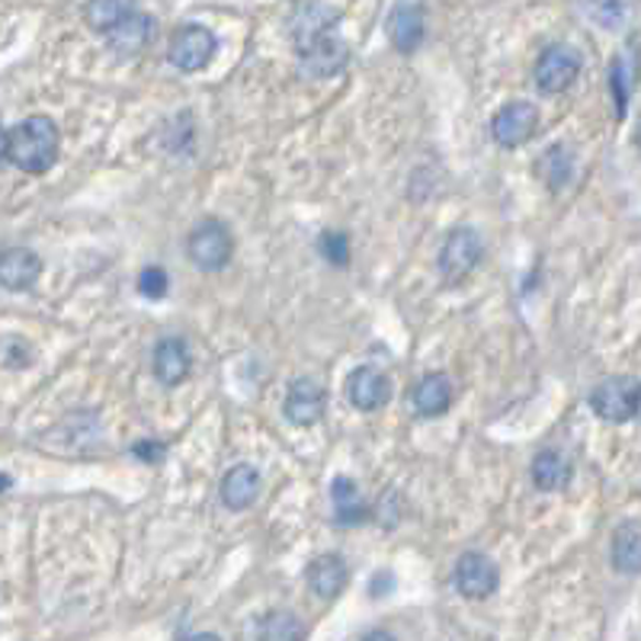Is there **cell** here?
Segmentation results:
<instances>
[{
	"instance_id": "cell-1",
	"label": "cell",
	"mask_w": 641,
	"mask_h": 641,
	"mask_svg": "<svg viewBox=\"0 0 641 641\" xmlns=\"http://www.w3.org/2000/svg\"><path fill=\"white\" fill-rule=\"evenodd\" d=\"M62 152V132L48 115H26L3 135V157L23 174H48Z\"/></svg>"
},
{
	"instance_id": "cell-2",
	"label": "cell",
	"mask_w": 641,
	"mask_h": 641,
	"mask_svg": "<svg viewBox=\"0 0 641 641\" xmlns=\"http://www.w3.org/2000/svg\"><path fill=\"white\" fill-rule=\"evenodd\" d=\"M187 254L192 264L206 273H219L231 264L234 257V237L228 231L225 222L219 219H206L189 231L187 237Z\"/></svg>"
},
{
	"instance_id": "cell-3",
	"label": "cell",
	"mask_w": 641,
	"mask_h": 641,
	"mask_svg": "<svg viewBox=\"0 0 641 641\" xmlns=\"http://www.w3.org/2000/svg\"><path fill=\"white\" fill-rule=\"evenodd\" d=\"M639 401L641 385L632 376L604 378L590 391V408L606 423H626V420L639 417Z\"/></svg>"
},
{
	"instance_id": "cell-4",
	"label": "cell",
	"mask_w": 641,
	"mask_h": 641,
	"mask_svg": "<svg viewBox=\"0 0 641 641\" xmlns=\"http://www.w3.org/2000/svg\"><path fill=\"white\" fill-rule=\"evenodd\" d=\"M219 52V36L209 30V26H199V23H187L184 30H177L170 38V48H167V58L177 71H206L209 62L215 58Z\"/></svg>"
},
{
	"instance_id": "cell-5",
	"label": "cell",
	"mask_w": 641,
	"mask_h": 641,
	"mask_svg": "<svg viewBox=\"0 0 641 641\" xmlns=\"http://www.w3.org/2000/svg\"><path fill=\"white\" fill-rule=\"evenodd\" d=\"M485 257V241L475 228H455L443 241L440 251V273L446 283H462L468 279Z\"/></svg>"
},
{
	"instance_id": "cell-6",
	"label": "cell",
	"mask_w": 641,
	"mask_h": 641,
	"mask_svg": "<svg viewBox=\"0 0 641 641\" xmlns=\"http://www.w3.org/2000/svg\"><path fill=\"white\" fill-rule=\"evenodd\" d=\"M539 132V107L529 100H513L490 119V139L500 148H520Z\"/></svg>"
},
{
	"instance_id": "cell-7",
	"label": "cell",
	"mask_w": 641,
	"mask_h": 641,
	"mask_svg": "<svg viewBox=\"0 0 641 641\" xmlns=\"http://www.w3.org/2000/svg\"><path fill=\"white\" fill-rule=\"evenodd\" d=\"M455 590L465 597V600H488L494 597V590L500 587V571L490 562L488 555L482 552H465L458 562H455Z\"/></svg>"
},
{
	"instance_id": "cell-8",
	"label": "cell",
	"mask_w": 641,
	"mask_h": 641,
	"mask_svg": "<svg viewBox=\"0 0 641 641\" xmlns=\"http://www.w3.org/2000/svg\"><path fill=\"white\" fill-rule=\"evenodd\" d=\"M581 75V55L567 45H549L535 62V87L542 93H565Z\"/></svg>"
},
{
	"instance_id": "cell-9",
	"label": "cell",
	"mask_w": 641,
	"mask_h": 641,
	"mask_svg": "<svg viewBox=\"0 0 641 641\" xmlns=\"http://www.w3.org/2000/svg\"><path fill=\"white\" fill-rule=\"evenodd\" d=\"M340 23V10H334L331 3L324 0H305L296 7L292 20H289V30L296 38V48L302 52L308 45H314L318 38L331 36L334 26Z\"/></svg>"
},
{
	"instance_id": "cell-10",
	"label": "cell",
	"mask_w": 641,
	"mask_h": 641,
	"mask_svg": "<svg viewBox=\"0 0 641 641\" xmlns=\"http://www.w3.org/2000/svg\"><path fill=\"white\" fill-rule=\"evenodd\" d=\"M346 398L356 411H378L391 398V382L376 366H360L346 378Z\"/></svg>"
},
{
	"instance_id": "cell-11",
	"label": "cell",
	"mask_w": 641,
	"mask_h": 641,
	"mask_svg": "<svg viewBox=\"0 0 641 641\" xmlns=\"http://www.w3.org/2000/svg\"><path fill=\"white\" fill-rule=\"evenodd\" d=\"M346 62H350V48H346V42L334 36V33H331V36L318 38L314 45H308V48L299 52L302 75L318 77V80L340 75V71L346 68Z\"/></svg>"
},
{
	"instance_id": "cell-12",
	"label": "cell",
	"mask_w": 641,
	"mask_h": 641,
	"mask_svg": "<svg viewBox=\"0 0 641 641\" xmlns=\"http://www.w3.org/2000/svg\"><path fill=\"white\" fill-rule=\"evenodd\" d=\"M324 388L311 378H296L289 385V395H286V405H283V415L289 417V423L296 427H314L321 417H324Z\"/></svg>"
},
{
	"instance_id": "cell-13",
	"label": "cell",
	"mask_w": 641,
	"mask_h": 641,
	"mask_svg": "<svg viewBox=\"0 0 641 641\" xmlns=\"http://www.w3.org/2000/svg\"><path fill=\"white\" fill-rule=\"evenodd\" d=\"M423 33H427L423 7H420V3H411V0L395 3V10H391V16H388V36H391V45H395L401 55H411V52L420 48Z\"/></svg>"
},
{
	"instance_id": "cell-14",
	"label": "cell",
	"mask_w": 641,
	"mask_h": 641,
	"mask_svg": "<svg viewBox=\"0 0 641 641\" xmlns=\"http://www.w3.org/2000/svg\"><path fill=\"white\" fill-rule=\"evenodd\" d=\"M305 581L318 600H338L350 584V567L340 555H318L311 565L305 567Z\"/></svg>"
},
{
	"instance_id": "cell-15",
	"label": "cell",
	"mask_w": 641,
	"mask_h": 641,
	"mask_svg": "<svg viewBox=\"0 0 641 641\" xmlns=\"http://www.w3.org/2000/svg\"><path fill=\"white\" fill-rule=\"evenodd\" d=\"M192 369V356H189L187 340L164 338L154 350V378L167 388H177Z\"/></svg>"
},
{
	"instance_id": "cell-16",
	"label": "cell",
	"mask_w": 641,
	"mask_h": 641,
	"mask_svg": "<svg viewBox=\"0 0 641 641\" xmlns=\"http://www.w3.org/2000/svg\"><path fill=\"white\" fill-rule=\"evenodd\" d=\"M154 36V20L148 13H142V10H132L115 30L107 33V42H110V48H113L115 55H139V52H145L148 48V42Z\"/></svg>"
},
{
	"instance_id": "cell-17",
	"label": "cell",
	"mask_w": 641,
	"mask_h": 641,
	"mask_svg": "<svg viewBox=\"0 0 641 641\" xmlns=\"http://www.w3.org/2000/svg\"><path fill=\"white\" fill-rule=\"evenodd\" d=\"M38 273H42V261H38L36 251H30V247H10L3 254V261H0V283L10 292L33 289Z\"/></svg>"
},
{
	"instance_id": "cell-18",
	"label": "cell",
	"mask_w": 641,
	"mask_h": 641,
	"mask_svg": "<svg viewBox=\"0 0 641 641\" xmlns=\"http://www.w3.org/2000/svg\"><path fill=\"white\" fill-rule=\"evenodd\" d=\"M411 401L420 417H443L453 408V382L443 373H430L415 385Z\"/></svg>"
},
{
	"instance_id": "cell-19",
	"label": "cell",
	"mask_w": 641,
	"mask_h": 641,
	"mask_svg": "<svg viewBox=\"0 0 641 641\" xmlns=\"http://www.w3.org/2000/svg\"><path fill=\"white\" fill-rule=\"evenodd\" d=\"M261 497V472L254 465H234L222 478V504L228 510H247Z\"/></svg>"
},
{
	"instance_id": "cell-20",
	"label": "cell",
	"mask_w": 641,
	"mask_h": 641,
	"mask_svg": "<svg viewBox=\"0 0 641 641\" xmlns=\"http://www.w3.org/2000/svg\"><path fill=\"white\" fill-rule=\"evenodd\" d=\"M331 500H334V523L338 527H356L369 517V507L360 494V485L346 475L331 482Z\"/></svg>"
},
{
	"instance_id": "cell-21",
	"label": "cell",
	"mask_w": 641,
	"mask_h": 641,
	"mask_svg": "<svg viewBox=\"0 0 641 641\" xmlns=\"http://www.w3.org/2000/svg\"><path fill=\"white\" fill-rule=\"evenodd\" d=\"M571 475H574V468H571L567 455L559 450H542L532 458V485L539 490H549V494L565 490L571 485Z\"/></svg>"
},
{
	"instance_id": "cell-22",
	"label": "cell",
	"mask_w": 641,
	"mask_h": 641,
	"mask_svg": "<svg viewBox=\"0 0 641 641\" xmlns=\"http://www.w3.org/2000/svg\"><path fill=\"white\" fill-rule=\"evenodd\" d=\"M612 567L619 574H641V523H622L616 529Z\"/></svg>"
},
{
	"instance_id": "cell-23",
	"label": "cell",
	"mask_w": 641,
	"mask_h": 641,
	"mask_svg": "<svg viewBox=\"0 0 641 641\" xmlns=\"http://www.w3.org/2000/svg\"><path fill=\"white\" fill-rule=\"evenodd\" d=\"M132 10H139L135 7V0H87V7H84V20H87V26L93 30V33H100V36H107L110 30H115Z\"/></svg>"
},
{
	"instance_id": "cell-24",
	"label": "cell",
	"mask_w": 641,
	"mask_h": 641,
	"mask_svg": "<svg viewBox=\"0 0 641 641\" xmlns=\"http://www.w3.org/2000/svg\"><path fill=\"white\" fill-rule=\"evenodd\" d=\"M571 170H574V157H571V148H565V145H552L549 152L542 154V161H539L542 180L549 184V189H555V192L567 187Z\"/></svg>"
},
{
	"instance_id": "cell-25",
	"label": "cell",
	"mask_w": 641,
	"mask_h": 641,
	"mask_svg": "<svg viewBox=\"0 0 641 641\" xmlns=\"http://www.w3.org/2000/svg\"><path fill=\"white\" fill-rule=\"evenodd\" d=\"M264 639H273V641H286V639H302L305 629L302 622L292 616V612H269L264 622H261V629H257Z\"/></svg>"
},
{
	"instance_id": "cell-26",
	"label": "cell",
	"mask_w": 641,
	"mask_h": 641,
	"mask_svg": "<svg viewBox=\"0 0 641 641\" xmlns=\"http://www.w3.org/2000/svg\"><path fill=\"white\" fill-rule=\"evenodd\" d=\"M609 90H612V103H616V119H626L629 110V90H632V77L626 58H616L609 68Z\"/></svg>"
},
{
	"instance_id": "cell-27",
	"label": "cell",
	"mask_w": 641,
	"mask_h": 641,
	"mask_svg": "<svg viewBox=\"0 0 641 641\" xmlns=\"http://www.w3.org/2000/svg\"><path fill=\"white\" fill-rule=\"evenodd\" d=\"M587 16L604 30H616L626 20V0H581Z\"/></svg>"
},
{
	"instance_id": "cell-28",
	"label": "cell",
	"mask_w": 641,
	"mask_h": 641,
	"mask_svg": "<svg viewBox=\"0 0 641 641\" xmlns=\"http://www.w3.org/2000/svg\"><path fill=\"white\" fill-rule=\"evenodd\" d=\"M318 251L328 264L350 266V234L346 231H324L318 237Z\"/></svg>"
},
{
	"instance_id": "cell-29",
	"label": "cell",
	"mask_w": 641,
	"mask_h": 641,
	"mask_svg": "<svg viewBox=\"0 0 641 641\" xmlns=\"http://www.w3.org/2000/svg\"><path fill=\"white\" fill-rule=\"evenodd\" d=\"M167 289H170V276H167L164 266H145V269L139 273V292H142L145 299H164Z\"/></svg>"
},
{
	"instance_id": "cell-30",
	"label": "cell",
	"mask_w": 641,
	"mask_h": 641,
	"mask_svg": "<svg viewBox=\"0 0 641 641\" xmlns=\"http://www.w3.org/2000/svg\"><path fill=\"white\" fill-rule=\"evenodd\" d=\"M3 363H7V369L33 366V346L23 338H7L3 340Z\"/></svg>"
},
{
	"instance_id": "cell-31",
	"label": "cell",
	"mask_w": 641,
	"mask_h": 641,
	"mask_svg": "<svg viewBox=\"0 0 641 641\" xmlns=\"http://www.w3.org/2000/svg\"><path fill=\"white\" fill-rule=\"evenodd\" d=\"M132 453L139 455V458H145L148 465H154V462H161L167 455V446L164 443H154V440H142V443H135Z\"/></svg>"
},
{
	"instance_id": "cell-32",
	"label": "cell",
	"mask_w": 641,
	"mask_h": 641,
	"mask_svg": "<svg viewBox=\"0 0 641 641\" xmlns=\"http://www.w3.org/2000/svg\"><path fill=\"white\" fill-rule=\"evenodd\" d=\"M639 417H641V401H639Z\"/></svg>"
}]
</instances>
